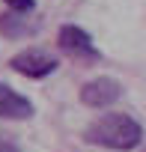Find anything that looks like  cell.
<instances>
[{"label":"cell","mask_w":146,"mask_h":152,"mask_svg":"<svg viewBox=\"0 0 146 152\" xmlns=\"http://www.w3.org/2000/svg\"><path fill=\"white\" fill-rule=\"evenodd\" d=\"M84 140L113 152H128L143 143V125L128 113H107L84 128Z\"/></svg>","instance_id":"1"},{"label":"cell","mask_w":146,"mask_h":152,"mask_svg":"<svg viewBox=\"0 0 146 152\" xmlns=\"http://www.w3.org/2000/svg\"><path fill=\"white\" fill-rule=\"evenodd\" d=\"M9 69L24 75V78L39 81V78H48V75H54L60 69V60L45 48H24V51L9 57Z\"/></svg>","instance_id":"2"},{"label":"cell","mask_w":146,"mask_h":152,"mask_svg":"<svg viewBox=\"0 0 146 152\" xmlns=\"http://www.w3.org/2000/svg\"><path fill=\"white\" fill-rule=\"evenodd\" d=\"M57 45H60L72 60H78V63H96V60H101V54H99L93 36H90L87 30H81L78 24H63L60 33H57Z\"/></svg>","instance_id":"3"},{"label":"cell","mask_w":146,"mask_h":152,"mask_svg":"<svg viewBox=\"0 0 146 152\" xmlns=\"http://www.w3.org/2000/svg\"><path fill=\"white\" fill-rule=\"evenodd\" d=\"M78 96H81V102L87 107L101 110V107H110V104H116L122 99V84L113 81V78H107V75H99V78H93V81H87L81 87Z\"/></svg>","instance_id":"4"},{"label":"cell","mask_w":146,"mask_h":152,"mask_svg":"<svg viewBox=\"0 0 146 152\" xmlns=\"http://www.w3.org/2000/svg\"><path fill=\"white\" fill-rule=\"evenodd\" d=\"M30 116H33V102L0 81V119H30Z\"/></svg>","instance_id":"5"},{"label":"cell","mask_w":146,"mask_h":152,"mask_svg":"<svg viewBox=\"0 0 146 152\" xmlns=\"http://www.w3.org/2000/svg\"><path fill=\"white\" fill-rule=\"evenodd\" d=\"M36 30H39V24H30L24 12H3L0 15V36H6V39H21V36H30Z\"/></svg>","instance_id":"6"},{"label":"cell","mask_w":146,"mask_h":152,"mask_svg":"<svg viewBox=\"0 0 146 152\" xmlns=\"http://www.w3.org/2000/svg\"><path fill=\"white\" fill-rule=\"evenodd\" d=\"M3 3L9 6V12H33L36 9V0H3Z\"/></svg>","instance_id":"7"},{"label":"cell","mask_w":146,"mask_h":152,"mask_svg":"<svg viewBox=\"0 0 146 152\" xmlns=\"http://www.w3.org/2000/svg\"><path fill=\"white\" fill-rule=\"evenodd\" d=\"M0 152H21V146L15 143V137H9V134H0Z\"/></svg>","instance_id":"8"},{"label":"cell","mask_w":146,"mask_h":152,"mask_svg":"<svg viewBox=\"0 0 146 152\" xmlns=\"http://www.w3.org/2000/svg\"><path fill=\"white\" fill-rule=\"evenodd\" d=\"M143 152H146V149H143Z\"/></svg>","instance_id":"9"}]
</instances>
